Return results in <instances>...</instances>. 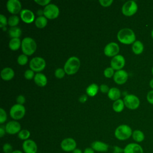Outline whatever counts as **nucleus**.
Segmentation results:
<instances>
[{
    "label": "nucleus",
    "instance_id": "4468645a",
    "mask_svg": "<svg viewBox=\"0 0 153 153\" xmlns=\"http://www.w3.org/2000/svg\"><path fill=\"white\" fill-rule=\"evenodd\" d=\"M128 73L125 70H118L117 71L114 76L113 78L114 81L118 84H124L128 79Z\"/></svg>",
    "mask_w": 153,
    "mask_h": 153
},
{
    "label": "nucleus",
    "instance_id": "de8ad7c7",
    "mask_svg": "<svg viewBox=\"0 0 153 153\" xmlns=\"http://www.w3.org/2000/svg\"><path fill=\"white\" fill-rule=\"evenodd\" d=\"M84 153H94V151L91 148H87L85 149Z\"/></svg>",
    "mask_w": 153,
    "mask_h": 153
},
{
    "label": "nucleus",
    "instance_id": "dca6fc26",
    "mask_svg": "<svg viewBox=\"0 0 153 153\" xmlns=\"http://www.w3.org/2000/svg\"><path fill=\"white\" fill-rule=\"evenodd\" d=\"M5 128L7 133L10 134H14L20 132L21 126L19 122L16 121H11L6 124Z\"/></svg>",
    "mask_w": 153,
    "mask_h": 153
},
{
    "label": "nucleus",
    "instance_id": "c9c22d12",
    "mask_svg": "<svg viewBox=\"0 0 153 153\" xmlns=\"http://www.w3.org/2000/svg\"><path fill=\"white\" fill-rule=\"evenodd\" d=\"M24 76L27 79H31L34 78V71L32 69H27L25 72Z\"/></svg>",
    "mask_w": 153,
    "mask_h": 153
},
{
    "label": "nucleus",
    "instance_id": "a19ab883",
    "mask_svg": "<svg viewBox=\"0 0 153 153\" xmlns=\"http://www.w3.org/2000/svg\"><path fill=\"white\" fill-rule=\"evenodd\" d=\"M34 1L38 4L42 6H46L50 2V0H35Z\"/></svg>",
    "mask_w": 153,
    "mask_h": 153
},
{
    "label": "nucleus",
    "instance_id": "58836bf2",
    "mask_svg": "<svg viewBox=\"0 0 153 153\" xmlns=\"http://www.w3.org/2000/svg\"><path fill=\"white\" fill-rule=\"evenodd\" d=\"M100 5L103 7H109L113 2V0H99V1Z\"/></svg>",
    "mask_w": 153,
    "mask_h": 153
},
{
    "label": "nucleus",
    "instance_id": "5701e85b",
    "mask_svg": "<svg viewBox=\"0 0 153 153\" xmlns=\"http://www.w3.org/2000/svg\"><path fill=\"white\" fill-rule=\"evenodd\" d=\"M131 48H132L133 52L135 54L139 55V54H140L141 53H142L143 49H144V46H143V43L141 41L137 40V41H136L132 44Z\"/></svg>",
    "mask_w": 153,
    "mask_h": 153
},
{
    "label": "nucleus",
    "instance_id": "2f4dec72",
    "mask_svg": "<svg viewBox=\"0 0 153 153\" xmlns=\"http://www.w3.org/2000/svg\"><path fill=\"white\" fill-rule=\"evenodd\" d=\"M28 58L27 55L25 54H20L17 58V63L20 65H25L27 63Z\"/></svg>",
    "mask_w": 153,
    "mask_h": 153
},
{
    "label": "nucleus",
    "instance_id": "aec40b11",
    "mask_svg": "<svg viewBox=\"0 0 153 153\" xmlns=\"http://www.w3.org/2000/svg\"><path fill=\"white\" fill-rule=\"evenodd\" d=\"M14 76V72L11 68H5L1 72V76L5 81L11 79Z\"/></svg>",
    "mask_w": 153,
    "mask_h": 153
},
{
    "label": "nucleus",
    "instance_id": "7ed1b4c3",
    "mask_svg": "<svg viewBox=\"0 0 153 153\" xmlns=\"http://www.w3.org/2000/svg\"><path fill=\"white\" fill-rule=\"evenodd\" d=\"M132 130L131 127L126 124H122L117 127L115 130V136L120 140H127L132 136Z\"/></svg>",
    "mask_w": 153,
    "mask_h": 153
},
{
    "label": "nucleus",
    "instance_id": "f257e3e1",
    "mask_svg": "<svg viewBox=\"0 0 153 153\" xmlns=\"http://www.w3.org/2000/svg\"><path fill=\"white\" fill-rule=\"evenodd\" d=\"M118 40L124 44H133L136 41L134 32L130 28H123L117 33Z\"/></svg>",
    "mask_w": 153,
    "mask_h": 153
},
{
    "label": "nucleus",
    "instance_id": "9d476101",
    "mask_svg": "<svg viewBox=\"0 0 153 153\" xmlns=\"http://www.w3.org/2000/svg\"><path fill=\"white\" fill-rule=\"evenodd\" d=\"M120 51V47L117 43L111 42L108 43L104 48V53L108 57H114Z\"/></svg>",
    "mask_w": 153,
    "mask_h": 153
},
{
    "label": "nucleus",
    "instance_id": "e433bc0d",
    "mask_svg": "<svg viewBox=\"0 0 153 153\" xmlns=\"http://www.w3.org/2000/svg\"><path fill=\"white\" fill-rule=\"evenodd\" d=\"M3 151L5 153H12L13 152V147L11 144L6 143L3 145Z\"/></svg>",
    "mask_w": 153,
    "mask_h": 153
},
{
    "label": "nucleus",
    "instance_id": "393cba45",
    "mask_svg": "<svg viewBox=\"0 0 153 153\" xmlns=\"http://www.w3.org/2000/svg\"><path fill=\"white\" fill-rule=\"evenodd\" d=\"M22 45V42L20 41V38H11L9 42V48L11 50H18L20 45Z\"/></svg>",
    "mask_w": 153,
    "mask_h": 153
},
{
    "label": "nucleus",
    "instance_id": "1a4fd4ad",
    "mask_svg": "<svg viewBox=\"0 0 153 153\" xmlns=\"http://www.w3.org/2000/svg\"><path fill=\"white\" fill-rule=\"evenodd\" d=\"M43 11L44 16L48 19H56L59 14V9L54 4H49L46 5Z\"/></svg>",
    "mask_w": 153,
    "mask_h": 153
},
{
    "label": "nucleus",
    "instance_id": "f3484780",
    "mask_svg": "<svg viewBox=\"0 0 153 153\" xmlns=\"http://www.w3.org/2000/svg\"><path fill=\"white\" fill-rule=\"evenodd\" d=\"M123 153H143V149L139 144L130 143L125 146Z\"/></svg>",
    "mask_w": 153,
    "mask_h": 153
},
{
    "label": "nucleus",
    "instance_id": "09e8293b",
    "mask_svg": "<svg viewBox=\"0 0 153 153\" xmlns=\"http://www.w3.org/2000/svg\"><path fill=\"white\" fill-rule=\"evenodd\" d=\"M72 153H82V151L81 149H79L78 148H76L75 149H74L72 151Z\"/></svg>",
    "mask_w": 153,
    "mask_h": 153
},
{
    "label": "nucleus",
    "instance_id": "7c9ffc66",
    "mask_svg": "<svg viewBox=\"0 0 153 153\" xmlns=\"http://www.w3.org/2000/svg\"><path fill=\"white\" fill-rule=\"evenodd\" d=\"M30 135V131L26 129H23L20 131L18 134V137L22 140H27Z\"/></svg>",
    "mask_w": 153,
    "mask_h": 153
},
{
    "label": "nucleus",
    "instance_id": "c03bdc74",
    "mask_svg": "<svg viewBox=\"0 0 153 153\" xmlns=\"http://www.w3.org/2000/svg\"><path fill=\"white\" fill-rule=\"evenodd\" d=\"M123 152H124V149L118 146H113V153H123Z\"/></svg>",
    "mask_w": 153,
    "mask_h": 153
},
{
    "label": "nucleus",
    "instance_id": "b1692460",
    "mask_svg": "<svg viewBox=\"0 0 153 153\" xmlns=\"http://www.w3.org/2000/svg\"><path fill=\"white\" fill-rule=\"evenodd\" d=\"M131 136L136 143L142 142L145 139V134L143 132L140 130H135L133 131Z\"/></svg>",
    "mask_w": 153,
    "mask_h": 153
},
{
    "label": "nucleus",
    "instance_id": "c756f323",
    "mask_svg": "<svg viewBox=\"0 0 153 153\" xmlns=\"http://www.w3.org/2000/svg\"><path fill=\"white\" fill-rule=\"evenodd\" d=\"M19 23V18L16 15L11 16L8 20V25L11 27L16 26Z\"/></svg>",
    "mask_w": 153,
    "mask_h": 153
},
{
    "label": "nucleus",
    "instance_id": "72a5a7b5",
    "mask_svg": "<svg viewBox=\"0 0 153 153\" xmlns=\"http://www.w3.org/2000/svg\"><path fill=\"white\" fill-rule=\"evenodd\" d=\"M65 71L64 69L62 68H57L54 72V75L56 78H62L65 76Z\"/></svg>",
    "mask_w": 153,
    "mask_h": 153
},
{
    "label": "nucleus",
    "instance_id": "a18cd8bd",
    "mask_svg": "<svg viewBox=\"0 0 153 153\" xmlns=\"http://www.w3.org/2000/svg\"><path fill=\"white\" fill-rule=\"evenodd\" d=\"M87 95L83 94V95H82L81 96L79 97V101L80 102H81V103H84L85 102L87 101Z\"/></svg>",
    "mask_w": 153,
    "mask_h": 153
},
{
    "label": "nucleus",
    "instance_id": "20e7f679",
    "mask_svg": "<svg viewBox=\"0 0 153 153\" xmlns=\"http://www.w3.org/2000/svg\"><path fill=\"white\" fill-rule=\"evenodd\" d=\"M21 47L23 54L30 56L35 51L36 49V43L32 38L26 37L22 40Z\"/></svg>",
    "mask_w": 153,
    "mask_h": 153
},
{
    "label": "nucleus",
    "instance_id": "ea45409f",
    "mask_svg": "<svg viewBox=\"0 0 153 153\" xmlns=\"http://www.w3.org/2000/svg\"><path fill=\"white\" fill-rule=\"evenodd\" d=\"M146 99L148 100V102L153 105V90L149 91L146 96Z\"/></svg>",
    "mask_w": 153,
    "mask_h": 153
},
{
    "label": "nucleus",
    "instance_id": "3c124183",
    "mask_svg": "<svg viewBox=\"0 0 153 153\" xmlns=\"http://www.w3.org/2000/svg\"><path fill=\"white\" fill-rule=\"evenodd\" d=\"M149 86L151 88H153V79H152L149 82Z\"/></svg>",
    "mask_w": 153,
    "mask_h": 153
},
{
    "label": "nucleus",
    "instance_id": "a211bd4d",
    "mask_svg": "<svg viewBox=\"0 0 153 153\" xmlns=\"http://www.w3.org/2000/svg\"><path fill=\"white\" fill-rule=\"evenodd\" d=\"M22 20L26 23H30L33 22L35 19V15L33 13L28 9H23L20 13Z\"/></svg>",
    "mask_w": 153,
    "mask_h": 153
},
{
    "label": "nucleus",
    "instance_id": "603ef678",
    "mask_svg": "<svg viewBox=\"0 0 153 153\" xmlns=\"http://www.w3.org/2000/svg\"><path fill=\"white\" fill-rule=\"evenodd\" d=\"M12 153H23V152L20 150H15V151H13Z\"/></svg>",
    "mask_w": 153,
    "mask_h": 153
},
{
    "label": "nucleus",
    "instance_id": "bb28decb",
    "mask_svg": "<svg viewBox=\"0 0 153 153\" xmlns=\"http://www.w3.org/2000/svg\"><path fill=\"white\" fill-rule=\"evenodd\" d=\"M98 90V85L96 84L93 83L87 87V88H86V93L88 96L93 97L97 93Z\"/></svg>",
    "mask_w": 153,
    "mask_h": 153
},
{
    "label": "nucleus",
    "instance_id": "0eeeda50",
    "mask_svg": "<svg viewBox=\"0 0 153 153\" xmlns=\"http://www.w3.org/2000/svg\"><path fill=\"white\" fill-rule=\"evenodd\" d=\"M123 101L125 106L131 110L137 109L140 105L139 99L134 94H127L124 97Z\"/></svg>",
    "mask_w": 153,
    "mask_h": 153
},
{
    "label": "nucleus",
    "instance_id": "39448f33",
    "mask_svg": "<svg viewBox=\"0 0 153 153\" xmlns=\"http://www.w3.org/2000/svg\"><path fill=\"white\" fill-rule=\"evenodd\" d=\"M26 109L23 105L15 104L10 109V115L14 120H20L22 118L25 114Z\"/></svg>",
    "mask_w": 153,
    "mask_h": 153
},
{
    "label": "nucleus",
    "instance_id": "6e6d98bb",
    "mask_svg": "<svg viewBox=\"0 0 153 153\" xmlns=\"http://www.w3.org/2000/svg\"><path fill=\"white\" fill-rule=\"evenodd\" d=\"M152 75H153V67H152Z\"/></svg>",
    "mask_w": 153,
    "mask_h": 153
},
{
    "label": "nucleus",
    "instance_id": "79ce46f5",
    "mask_svg": "<svg viewBox=\"0 0 153 153\" xmlns=\"http://www.w3.org/2000/svg\"><path fill=\"white\" fill-rule=\"evenodd\" d=\"M16 102L18 104L23 105L25 102V97L23 95H19L17 97Z\"/></svg>",
    "mask_w": 153,
    "mask_h": 153
},
{
    "label": "nucleus",
    "instance_id": "f03ea898",
    "mask_svg": "<svg viewBox=\"0 0 153 153\" xmlns=\"http://www.w3.org/2000/svg\"><path fill=\"white\" fill-rule=\"evenodd\" d=\"M80 66V60L76 56L69 57L65 62L64 65V70L68 75H72L75 74L79 69Z\"/></svg>",
    "mask_w": 153,
    "mask_h": 153
},
{
    "label": "nucleus",
    "instance_id": "4be33fe9",
    "mask_svg": "<svg viewBox=\"0 0 153 153\" xmlns=\"http://www.w3.org/2000/svg\"><path fill=\"white\" fill-rule=\"evenodd\" d=\"M108 96L110 99L115 101L120 99V97L121 96V91L118 88H111L108 93Z\"/></svg>",
    "mask_w": 153,
    "mask_h": 153
},
{
    "label": "nucleus",
    "instance_id": "423d86ee",
    "mask_svg": "<svg viewBox=\"0 0 153 153\" xmlns=\"http://www.w3.org/2000/svg\"><path fill=\"white\" fill-rule=\"evenodd\" d=\"M137 5L134 1H128L126 2L122 7V13L124 16H131L137 11Z\"/></svg>",
    "mask_w": 153,
    "mask_h": 153
},
{
    "label": "nucleus",
    "instance_id": "f8f14e48",
    "mask_svg": "<svg viewBox=\"0 0 153 153\" xmlns=\"http://www.w3.org/2000/svg\"><path fill=\"white\" fill-rule=\"evenodd\" d=\"M60 146L64 151L71 152L73 151L74 149H76V143L74 139L68 137L63 139L62 141L60 143Z\"/></svg>",
    "mask_w": 153,
    "mask_h": 153
},
{
    "label": "nucleus",
    "instance_id": "8fccbe9b",
    "mask_svg": "<svg viewBox=\"0 0 153 153\" xmlns=\"http://www.w3.org/2000/svg\"><path fill=\"white\" fill-rule=\"evenodd\" d=\"M37 13H38V14L39 15V16H42V14H44V11H42L41 10H38Z\"/></svg>",
    "mask_w": 153,
    "mask_h": 153
},
{
    "label": "nucleus",
    "instance_id": "864d4df0",
    "mask_svg": "<svg viewBox=\"0 0 153 153\" xmlns=\"http://www.w3.org/2000/svg\"><path fill=\"white\" fill-rule=\"evenodd\" d=\"M151 37L153 38V29L151 30Z\"/></svg>",
    "mask_w": 153,
    "mask_h": 153
},
{
    "label": "nucleus",
    "instance_id": "5fc2aeb1",
    "mask_svg": "<svg viewBox=\"0 0 153 153\" xmlns=\"http://www.w3.org/2000/svg\"><path fill=\"white\" fill-rule=\"evenodd\" d=\"M7 29V28H6V27H3V30H5Z\"/></svg>",
    "mask_w": 153,
    "mask_h": 153
},
{
    "label": "nucleus",
    "instance_id": "2eb2a0df",
    "mask_svg": "<svg viewBox=\"0 0 153 153\" xmlns=\"http://www.w3.org/2000/svg\"><path fill=\"white\" fill-rule=\"evenodd\" d=\"M22 148L25 153H36L37 145L36 143L31 139H27L23 142Z\"/></svg>",
    "mask_w": 153,
    "mask_h": 153
},
{
    "label": "nucleus",
    "instance_id": "37998d69",
    "mask_svg": "<svg viewBox=\"0 0 153 153\" xmlns=\"http://www.w3.org/2000/svg\"><path fill=\"white\" fill-rule=\"evenodd\" d=\"M100 91L103 93H108L109 88L108 87V86L106 84H102L100 86Z\"/></svg>",
    "mask_w": 153,
    "mask_h": 153
},
{
    "label": "nucleus",
    "instance_id": "412c9836",
    "mask_svg": "<svg viewBox=\"0 0 153 153\" xmlns=\"http://www.w3.org/2000/svg\"><path fill=\"white\" fill-rule=\"evenodd\" d=\"M33 78L36 84L39 87H44L47 83V78L46 76L42 73L36 74Z\"/></svg>",
    "mask_w": 153,
    "mask_h": 153
},
{
    "label": "nucleus",
    "instance_id": "49530a36",
    "mask_svg": "<svg viewBox=\"0 0 153 153\" xmlns=\"http://www.w3.org/2000/svg\"><path fill=\"white\" fill-rule=\"evenodd\" d=\"M5 128H4L3 126L0 127V137H3V136L5 134Z\"/></svg>",
    "mask_w": 153,
    "mask_h": 153
},
{
    "label": "nucleus",
    "instance_id": "a878e982",
    "mask_svg": "<svg viewBox=\"0 0 153 153\" xmlns=\"http://www.w3.org/2000/svg\"><path fill=\"white\" fill-rule=\"evenodd\" d=\"M35 24L39 29L44 28L47 24V19L43 16H38L35 20Z\"/></svg>",
    "mask_w": 153,
    "mask_h": 153
},
{
    "label": "nucleus",
    "instance_id": "4c0bfd02",
    "mask_svg": "<svg viewBox=\"0 0 153 153\" xmlns=\"http://www.w3.org/2000/svg\"><path fill=\"white\" fill-rule=\"evenodd\" d=\"M8 24V21L5 16L3 14H0V27L3 28L6 26Z\"/></svg>",
    "mask_w": 153,
    "mask_h": 153
},
{
    "label": "nucleus",
    "instance_id": "6ab92c4d",
    "mask_svg": "<svg viewBox=\"0 0 153 153\" xmlns=\"http://www.w3.org/2000/svg\"><path fill=\"white\" fill-rule=\"evenodd\" d=\"M109 145L101 141H94L91 143V148L97 152H107Z\"/></svg>",
    "mask_w": 153,
    "mask_h": 153
},
{
    "label": "nucleus",
    "instance_id": "9b49d317",
    "mask_svg": "<svg viewBox=\"0 0 153 153\" xmlns=\"http://www.w3.org/2000/svg\"><path fill=\"white\" fill-rule=\"evenodd\" d=\"M125 62L124 56L121 54H117L111 59V67L117 71L121 70L124 66Z\"/></svg>",
    "mask_w": 153,
    "mask_h": 153
},
{
    "label": "nucleus",
    "instance_id": "cd10ccee",
    "mask_svg": "<svg viewBox=\"0 0 153 153\" xmlns=\"http://www.w3.org/2000/svg\"><path fill=\"white\" fill-rule=\"evenodd\" d=\"M124 102L122 99H118L115 100L112 105V108L114 111L117 112H121L124 108Z\"/></svg>",
    "mask_w": 153,
    "mask_h": 153
},
{
    "label": "nucleus",
    "instance_id": "6e6552de",
    "mask_svg": "<svg viewBox=\"0 0 153 153\" xmlns=\"http://www.w3.org/2000/svg\"><path fill=\"white\" fill-rule=\"evenodd\" d=\"M46 65L45 60L41 57H35L29 62V67L34 72H40L42 71Z\"/></svg>",
    "mask_w": 153,
    "mask_h": 153
},
{
    "label": "nucleus",
    "instance_id": "ddd939ff",
    "mask_svg": "<svg viewBox=\"0 0 153 153\" xmlns=\"http://www.w3.org/2000/svg\"><path fill=\"white\" fill-rule=\"evenodd\" d=\"M7 8L11 14H17L21 11V2L18 0H8L7 2Z\"/></svg>",
    "mask_w": 153,
    "mask_h": 153
},
{
    "label": "nucleus",
    "instance_id": "c85d7f7f",
    "mask_svg": "<svg viewBox=\"0 0 153 153\" xmlns=\"http://www.w3.org/2000/svg\"><path fill=\"white\" fill-rule=\"evenodd\" d=\"M8 34L12 38H19L22 35V30L19 27H11L8 30Z\"/></svg>",
    "mask_w": 153,
    "mask_h": 153
},
{
    "label": "nucleus",
    "instance_id": "473e14b6",
    "mask_svg": "<svg viewBox=\"0 0 153 153\" xmlns=\"http://www.w3.org/2000/svg\"><path fill=\"white\" fill-rule=\"evenodd\" d=\"M114 69L111 67L106 68L103 71V75L106 78H111L114 76Z\"/></svg>",
    "mask_w": 153,
    "mask_h": 153
},
{
    "label": "nucleus",
    "instance_id": "f704fd0d",
    "mask_svg": "<svg viewBox=\"0 0 153 153\" xmlns=\"http://www.w3.org/2000/svg\"><path fill=\"white\" fill-rule=\"evenodd\" d=\"M7 118V114L3 108H0V123H4Z\"/></svg>",
    "mask_w": 153,
    "mask_h": 153
}]
</instances>
